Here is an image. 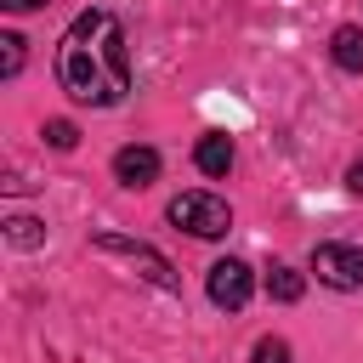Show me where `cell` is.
I'll return each instance as SVG.
<instances>
[{"label":"cell","mask_w":363,"mask_h":363,"mask_svg":"<svg viewBox=\"0 0 363 363\" xmlns=\"http://www.w3.org/2000/svg\"><path fill=\"white\" fill-rule=\"evenodd\" d=\"M57 79L79 108H119L130 96V45L113 11L91 6L68 23L57 45Z\"/></svg>","instance_id":"6da1fadb"},{"label":"cell","mask_w":363,"mask_h":363,"mask_svg":"<svg viewBox=\"0 0 363 363\" xmlns=\"http://www.w3.org/2000/svg\"><path fill=\"white\" fill-rule=\"evenodd\" d=\"M164 216H170L182 233H193V238H221V233L233 227V210H227V199H216V193H204V187H187V193H176Z\"/></svg>","instance_id":"7a4b0ae2"},{"label":"cell","mask_w":363,"mask_h":363,"mask_svg":"<svg viewBox=\"0 0 363 363\" xmlns=\"http://www.w3.org/2000/svg\"><path fill=\"white\" fill-rule=\"evenodd\" d=\"M91 244H96V250H108V255H125V261H136L147 284H159V289H170V295L182 289V284H176V267H170V261H164L153 244H142V238H125V233H96Z\"/></svg>","instance_id":"3957f363"},{"label":"cell","mask_w":363,"mask_h":363,"mask_svg":"<svg viewBox=\"0 0 363 363\" xmlns=\"http://www.w3.org/2000/svg\"><path fill=\"white\" fill-rule=\"evenodd\" d=\"M204 289H210V301H216L221 312H244L250 295H255V272L227 255V261H216V267L204 272Z\"/></svg>","instance_id":"277c9868"},{"label":"cell","mask_w":363,"mask_h":363,"mask_svg":"<svg viewBox=\"0 0 363 363\" xmlns=\"http://www.w3.org/2000/svg\"><path fill=\"white\" fill-rule=\"evenodd\" d=\"M312 272L329 289H363V250L357 244H318L312 250Z\"/></svg>","instance_id":"5b68a950"},{"label":"cell","mask_w":363,"mask_h":363,"mask_svg":"<svg viewBox=\"0 0 363 363\" xmlns=\"http://www.w3.org/2000/svg\"><path fill=\"white\" fill-rule=\"evenodd\" d=\"M113 182H119V187H153V182H159V153H153L147 142L119 147V153H113Z\"/></svg>","instance_id":"8992f818"},{"label":"cell","mask_w":363,"mask_h":363,"mask_svg":"<svg viewBox=\"0 0 363 363\" xmlns=\"http://www.w3.org/2000/svg\"><path fill=\"white\" fill-rule=\"evenodd\" d=\"M193 164H199L204 176H227V170H233V136L204 130V136H199V147H193Z\"/></svg>","instance_id":"52a82bcc"},{"label":"cell","mask_w":363,"mask_h":363,"mask_svg":"<svg viewBox=\"0 0 363 363\" xmlns=\"http://www.w3.org/2000/svg\"><path fill=\"white\" fill-rule=\"evenodd\" d=\"M329 57H335V68L363 74V28H357V23H340V28L329 34Z\"/></svg>","instance_id":"ba28073f"},{"label":"cell","mask_w":363,"mask_h":363,"mask_svg":"<svg viewBox=\"0 0 363 363\" xmlns=\"http://www.w3.org/2000/svg\"><path fill=\"white\" fill-rule=\"evenodd\" d=\"M267 295H272V301H284V306H295V301L306 295V278H301L295 267H284V261H278V267L267 272Z\"/></svg>","instance_id":"9c48e42d"},{"label":"cell","mask_w":363,"mask_h":363,"mask_svg":"<svg viewBox=\"0 0 363 363\" xmlns=\"http://www.w3.org/2000/svg\"><path fill=\"white\" fill-rule=\"evenodd\" d=\"M6 238H11L17 250H34V244L45 238V227H40L34 216H6Z\"/></svg>","instance_id":"30bf717a"},{"label":"cell","mask_w":363,"mask_h":363,"mask_svg":"<svg viewBox=\"0 0 363 363\" xmlns=\"http://www.w3.org/2000/svg\"><path fill=\"white\" fill-rule=\"evenodd\" d=\"M40 136H45V142H51L57 153H68V147L79 142V130H74V119H45V130H40Z\"/></svg>","instance_id":"8fae6325"},{"label":"cell","mask_w":363,"mask_h":363,"mask_svg":"<svg viewBox=\"0 0 363 363\" xmlns=\"http://www.w3.org/2000/svg\"><path fill=\"white\" fill-rule=\"evenodd\" d=\"M0 45H6L0 74H6V79H17V74H23V34H0Z\"/></svg>","instance_id":"7c38bea8"},{"label":"cell","mask_w":363,"mask_h":363,"mask_svg":"<svg viewBox=\"0 0 363 363\" xmlns=\"http://www.w3.org/2000/svg\"><path fill=\"white\" fill-rule=\"evenodd\" d=\"M255 363H289V340H278V335L255 340Z\"/></svg>","instance_id":"4fadbf2b"},{"label":"cell","mask_w":363,"mask_h":363,"mask_svg":"<svg viewBox=\"0 0 363 363\" xmlns=\"http://www.w3.org/2000/svg\"><path fill=\"white\" fill-rule=\"evenodd\" d=\"M346 187L363 199V159H352V170H346Z\"/></svg>","instance_id":"5bb4252c"},{"label":"cell","mask_w":363,"mask_h":363,"mask_svg":"<svg viewBox=\"0 0 363 363\" xmlns=\"http://www.w3.org/2000/svg\"><path fill=\"white\" fill-rule=\"evenodd\" d=\"M6 11H34V6H45V0H0Z\"/></svg>","instance_id":"9a60e30c"}]
</instances>
